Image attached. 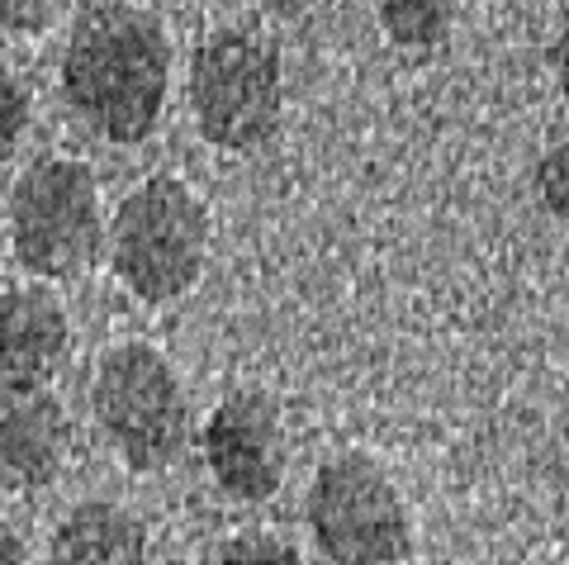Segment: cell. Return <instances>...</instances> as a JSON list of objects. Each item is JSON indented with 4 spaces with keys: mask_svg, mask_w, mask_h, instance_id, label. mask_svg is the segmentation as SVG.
Returning a JSON list of instances; mask_svg holds the SVG:
<instances>
[{
    "mask_svg": "<svg viewBox=\"0 0 569 565\" xmlns=\"http://www.w3.org/2000/svg\"><path fill=\"white\" fill-rule=\"evenodd\" d=\"M91 409L100 433L133 470H162L186 447V390L152 343H119L100 357Z\"/></svg>",
    "mask_w": 569,
    "mask_h": 565,
    "instance_id": "5b68a950",
    "label": "cell"
},
{
    "mask_svg": "<svg viewBox=\"0 0 569 565\" xmlns=\"http://www.w3.org/2000/svg\"><path fill=\"white\" fill-rule=\"evenodd\" d=\"M48 565H148V533L129 508L86 499L58 523Z\"/></svg>",
    "mask_w": 569,
    "mask_h": 565,
    "instance_id": "30bf717a",
    "label": "cell"
},
{
    "mask_svg": "<svg viewBox=\"0 0 569 565\" xmlns=\"http://www.w3.org/2000/svg\"><path fill=\"white\" fill-rule=\"evenodd\" d=\"M10 242L43 280L86 271L100 252V186L77 157H39L10 190Z\"/></svg>",
    "mask_w": 569,
    "mask_h": 565,
    "instance_id": "8992f818",
    "label": "cell"
},
{
    "mask_svg": "<svg viewBox=\"0 0 569 565\" xmlns=\"http://www.w3.org/2000/svg\"><path fill=\"white\" fill-rule=\"evenodd\" d=\"M58 14L62 10L52 6V0H29V6H20V0H0V29H10V33H39L58 20Z\"/></svg>",
    "mask_w": 569,
    "mask_h": 565,
    "instance_id": "5bb4252c",
    "label": "cell"
},
{
    "mask_svg": "<svg viewBox=\"0 0 569 565\" xmlns=\"http://www.w3.org/2000/svg\"><path fill=\"white\" fill-rule=\"evenodd\" d=\"M380 29L389 33V43L399 48H437L451 33L456 6H441V0H389L376 10Z\"/></svg>",
    "mask_w": 569,
    "mask_h": 565,
    "instance_id": "8fae6325",
    "label": "cell"
},
{
    "mask_svg": "<svg viewBox=\"0 0 569 565\" xmlns=\"http://www.w3.org/2000/svg\"><path fill=\"white\" fill-rule=\"evenodd\" d=\"M537 181H541V200L556 219H565V143L550 148L537 167Z\"/></svg>",
    "mask_w": 569,
    "mask_h": 565,
    "instance_id": "9a60e30c",
    "label": "cell"
},
{
    "mask_svg": "<svg viewBox=\"0 0 569 565\" xmlns=\"http://www.w3.org/2000/svg\"><path fill=\"white\" fill-rule=\"evenodd\" d=\"M67 462V409L48 385H0V485L43 489Z\"/></svg>",
    "mask_w": 569,
    "mask_h": 565,
    "instance_id": "ba28073f",
    "label": "cell"
},
{
    "mask_svg": "<svg viewBox=\"0 0 569 565\" xmlns=\"http://www.w3.org/2000/svg\"><path fill=\"white\" fill-rule=\"evenodd\" d=\"M190 110L204 143L252 152L280 129L284 72L271 39L252 29H219L190 58Z\"/></svg>",
    "mask_w": 569,
    "mask_h": 565,
    "instance_id": "3957f363",
    "label": "cell"
},
{
    "mask_svg": "<svg viewBox=\"0 0 569 565\" xmlns=\"http://www.w3.org/2000/svg\"><path fill=\"white\" fill-rule=\"evenodd\" d=\"M204 462L223 494L242 504L271 499L284 480V428L271 395L233 390L204 423Z\"/></svg>",
    "mask_w": 569,
    "mask_h": 565,
    "instance_id": "52a82bcc",
    "label": "cell"
},
{
    "mask_svg": "<svg viewBox=\"0 0 569 565\" xmlns=\"http://www.w3.org/2000/svg\"><path fill=\"white\" fill-rule=\"evenodd\" d=\"M71 347L67 309L43 286H10L0 309V380L43 385Z\"/></svg>",
    "mask_w": 569,
    "mask_h": 565,
    "instance_id": "9c48e42d",
    "label": "cell"
},
{
    "mask_svg": "<svg viewBox=\"0 0 569 565\" xmlns=\"http://www.w3.org/2000/svg\"><path fill=\"white\" fill-rule=\"evenodd\" d=\"M171 43L152 10L86 6L62 52V96L104 143H142L167 105Z\"/></svg>",
    "mask_w": 569,
    "mask_h": 565,
    "instance_id": "6da1fadb",
    "label": "cell"
},
{
    "mask_svg": "<svg viewBox=\"0 0 569 565\" xmlns=\"http://www.w3.org/2000/svg\"><path fill=\"white\" fill-rule=\"evenodd\" d=\"M0 565H24V546L10 527H0Z\"/></svg>",
    "mask_w": 569,
    "mask_h": 565,
    "instance_id": "2e32d148",
    "label": "cell"
},
{
    "mask_svg": "<svg viewBox=\"0 0 569 565\" xmlns=\"http://www.w3.org/2000/svg\"><path fill=\"white\" fill-rule=\"evenodd\" d=\"M29 115H33V100L24 91V81L10 72V67H0V162L20 148V138L29 129Z\"/></svg>",
    "mask_w": 569,
    "mask_h": 565,
    "instance_id": "7c38bea8",
    "label": "cell"
},
{
    "mask_svg": "<svg viewBox=\"0 0 569 565\" xmlns=\"http://www.w3.org/2000/svg\"><path fill=\"white\" fill-rule=\"evenodd\" d=\"M6 290H10V280H6V276H0V309H6Z\"/></svg>",
    "mask_w": 569,
    "mask_h": 565,
    "instance_id": "e0dca14e",
    "label": "cell"
},
{
    "mask_svg": "<svg viewBox=\"0 0 569 565\" xmlns=\"http://www.w3.org/2000/svg\"><path fill=\"white\" fill-rule=\"evenodd\" d=\"M204 565H305L295 546H284L276 537H233L223 542Z\"/></svg>",
    "mask_w": 569,
    "mask_h": 565,
    "instance_id": "4fadbf2b",
    "label": "cell"
},
{
    "mask_svg": "<svg viewBox=\"0 0 569 565\" xmlns=\"http://www.w3.org/2000/svg\"><path fill=\"white\" fill-rule=\"evenodd\" d=\"M110 261L148 305H171L194 290L209 261V209L181 176H148L123 196L110 224Z\"/></svg>",
    "mask_w": 569,
    "mask_h": 565,
    "instance_id": "7a4b0ae2",
    "label": "cell"
},
{
    "mask_svg": "<svg viewBox=\"0 0 569 565\" xmlns=\"http://www.w3.org/2000/svg\"><path fill=\"white\" fill-rule=\"evenodd\" d=\"M309 533L328 565H403L413 518L399 485L361 452L318 466L309 485Z\"/></svg>",
    "mask_w": 569,
    "mask_h": 565,
    "instance_id": "277c9868",
    "label": "cell"
}]
</instances>
